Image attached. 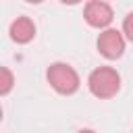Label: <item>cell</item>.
Listing matches in <instances>:
<instances>
[{
  "instance_id": "1",
  "label": "cell",
  "mask_w": 133,
  "mask_h": 133,
  "mask_svg": "<svg viewBox=\"0 0 133 133\" xmlns=\"http://www.w3.org/2000/svg\"><path fill=\"white\" fill-rule=\"evenodd\" d=\"M87 85L96 98L108 100V98L116 96V91L121 89V75L112 66H98L96 71L89 73Z\"/></svg>"
},
{
  "instance_id": "2",
  "label": "cell",
  "mask_w": 133,
  "mask_h": 133,
  "mask_svg": "<svg viewBox=\"0 0 133 133\" xmlns=\"http://www.w3.org/2000/svg\"><path fill=\"white\" fill-rule=\"evenodd\" d=\"M46 77H48V83L62 96H71L79 89V75L71 64L54 62V64L48 66Z\"/></svg>"
},
{
  "instance_id": "3",
  "label": "cell",
  "mask_w": 133,
  "mask_h": 133,
  "mask_svg": "<svg viewBox=\"0 0 133 133\" xmlns=\"http://www.w3.org/2000/svg\"><path fill=\"white\" fill-rule=\"evenodd\" d=\"M98 52L108 58V60H114L118 56H123L125 52V39L121 35V31L116 29H106L98 35Z\"/></svg>"
},
{
  "instance_id": "4",
  "label": "cell",
  "mask_w": 133,
  "mask_h": 133,
  "mask_svg": "<svg viewBox=\"0 0 133 133\" xmlns=\"http://www.w3.org/2000/svg\"><path fill=\"white\" fill-rule=\"evenodd\" d=\"M83 17H85V21H87L91 27H98V29L108 27V25L112 23V19H114L110 4L100 2V0L87 2V4H85V10H83Z\"/></svg>"
},
{
  "instance_id": "5",
  "label": "cell",
  "mask_w": 133,
  "mask_h": 133,
  "mask_svg": "<svg viewBox=\"0 0 133 133\" xmlns=\"http://www.w3.org/2000/svg\"><path fill=\"white\" fill-rule=\"evenodd\" d=\"M10 39L17 44H29L35 37V25L29 17H17L10 23Z\"/></svg>"
},
{
  "instance_id": "6",
  "label": "cell",
  "mask_w": 133,
  "mask_h": 133,
  "mask_svg": "<svg viewBox=\"0 0 133 133\" xmlns=\"http://www.w3.org/2000/svg\"><path fill=\"white\" fill-rule=\"evenodd\" d=\"M15 85V75L10 69L6 66H0V96H6Z\"/></svg>"
},
{
  "instance_id": "7",
  "label": "cell",
  "mask_w": 133,
  "mask_h": 133,
  "mask_svg": "<svg viewBox=\"0 0 133 133\" xmlns=\"http://www.w3.org/2000/svg\"><path fill=\"white\" fill-rule=\"evenodd\" d=\"M123 31H125V35L133 42V12H129V15L125 17V21H123Z\"/></svg>"
},
{
  "instance_id": "8",
  "label": "cell",
  "mask_w": 133,
  "mask_h": 133,
  "mask_svg": "<svg viewBox=\"0 0 133 133\" xmlns=\"http://www.w3.org/2000/svg\"><path fill=\"white\" fill-rule=\"evenodd\" d=\"M79 133H94V131H91V129H81Z\"/></svg>"
},
{
  "instance_id": "9",
  "label": "cell",
  "mask_w": 133,
  "mask_h": 133,
  "mask_svg": "<svg viewBox=\"0 0 133 133\" xmlns=\"http://www.w3.org/2000/svg\"><path fill=\"white\" fill-rule=\"evenodd\" d=\"M0 121H2V108H0Z\"/></svg>"
}]
</instances>
